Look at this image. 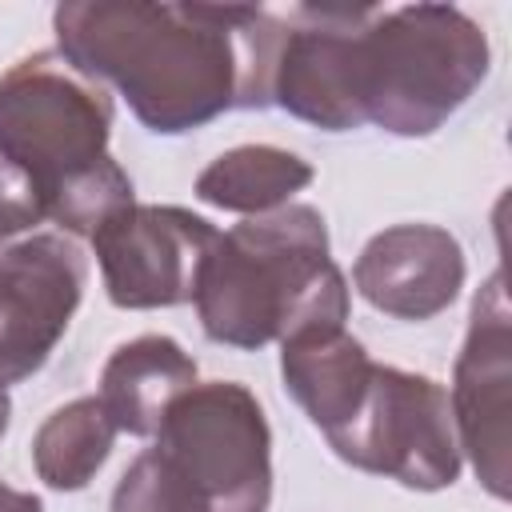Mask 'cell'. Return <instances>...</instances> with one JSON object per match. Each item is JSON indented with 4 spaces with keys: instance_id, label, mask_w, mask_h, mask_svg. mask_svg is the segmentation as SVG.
I'll return each mask as SVG.
<instances>
[{
    "instance_id": "obj_1",
    "label": "cell",
    "mask_w": 512,
    "mask_h": 512,
    "mask_svg": "<svg viewBox=\"0 0 512 512\" xmlns=\"http://www.w3.org/2000/svg\"><path fill=\"white\" fill-rule=\"evenodd\" d=\"M60 52L136 120L176 136L232 108H268L284 20L268 8L76 0L56 16Z\"/></svg>"
},
{
    "instance_id": "obj_2",
    "label": "cell",
    "mask_w": 512,
    "mask_h": 512,
    "mask_svg": "<svg viewBox=\"0 0 512 512\" xmlns=\"http://www.w3.org/2000/svg\"><path fill=\"white\" fill-rule=\"evenodd\" d=\"M200 328L216 344L264 348L348 320V284L312 204H284L220 232L196 276Z\"/></svg>"
},
{
    "instance_id": "obj_3",
    "label": "cell",
    "mask_w": 512,
    "mask_h": 512,
    "mask_svg": "<svg viewBox=\"0 0 512 512\" xmlns=\"http://www.w3.org/2000/svg\"><path fill=\"white\" fill-rule=\"evenodd\" d=\"M484 76L488 36L448 4L376 8L360 36L364 124L392 136L436 132Z\"/></svg>"
},
{
    "instance_id": "obj_4",
    "label": "cell",
    "mask_w": 512,
    "mask_h": 512,
    "mask_svg": "<svg viewBox=\"0 0 512 512\" xmlns=\"http://www.w3.org/2000/svg\"><path fill=\"white\" fill-rule=\"evenodd\" d=\"M112 96L64 52H32L0 76V156L24 168L44 200L108 156Z\"/></svg>"
},
{
    "instance_id": "obj_5",
    "label": "cell",
    "mask_w": 512,
    "mask_h": 512,
    "mask_svg": "<svg viewBox=\"0 0 512 512\" xmlns=\"http://www.w3.org/2000/svg\"><path fill=\"white\" fill-rule=\"evenodd\" d=\"M152 448L180 472L204 512H268L272 432L244 384H192L164 412Z\"/></svg>"
},
{
    "instance_id": "obj_6",
    "label": "cell",
    "mask_w": 512,
    "mask_h": 512,
    "mask_svg": "<svg viewBox=\"0 0 512 512\" xmlns=\"http://www.w3.org/2000/svg\"><path fill=\"white\" fill-rule=\"evenodd\" d=\"M332 452L360 472L400 480L404 488L436 492L460 476V444L448 392L392 364H376L372 380L340 432L328 436Z\"/></svg>"
},
{
    "instance_id": "obj_7",
    "label": "cell",
    "mask_w": 512,
    "mask_h": 512,
    "mask_svg": "<svg viewBox=\"0 0 512 512\" xmlns=\"http://www.w3.org/2000/svg\"><path fill=\"white\" fill-rule=\"evenodd\" d=\"M372 12L376 8L352 4H296L280 12L284 36L272 76V104L328 132L364 128L360 36Z\"/></svg>"
},
{
    "instance_id": "obj_8",
    "label": "cell",
    "mask_w": 512,
    "mask_h": 512,
    "mask_svg": "<svg viewBox=\"0 0 512 512\" xmlns=\"http://www.w3.org/2000/svg\"><path fill=\"white\" fill-rule=\"evenodd\" d=\"M216 228L176 204H128L92 232L108 300L116 308H168L196 296Z\"/></svg>"
},
{
    "instance_id": "obj_9",
    "label": "cell",
    "mask_w": 512,
    "mask_h": 512,
    "mask_svg": "<svg viewBox=\"0 0 512 512\" xmlns=\"http://www.w3.org/2000/svg\"><path fill=\"white\" fill-rule=\"evenodd\" d=\"M84 256L64 236H28L0 252V384L44 368L84 296Z\"/></svg>"
},
{
    "instance_id": "obj_10",
    "label": "cell",
    "mask_w": 512,
    "mask_h": 512,
    "mask_svg": "<svg viewBox=\"0 0 512 512\" xmlns=\"http://www.w3.org/2000/svg\"><path fill=\"white\" fill-rule=\"evenodd\" d=\"M452 424L460 448L472 456L480 484L504 500L508 496V408H512V332L504 276L492 272L472 304L468 340L456 360L452 380Z\"/></svg>"
},
{
    "instance_id": "obj_11",
    "label": "cell",
    "mask_w": 512,
    "mask_h": 512,
    "mask_svg": "<svg viewBox=\"0 0 512 512\" xmlns=\"http://www.w3.org/2000/svg\"><path fill=\"white\" fill-rule=\"evenodd\" d=\"M352 280L376 312L396 320H432L464 284V248L448 228L396 224L364 244Z\"/></svg>"
},
{
    "instance_id": "obj_12",
    "label": "cell",
    "mask_w": 512,
    "mask_h": 512,
    "mask_svg": "<svg viewBox=\"0 0 512 512\" xmlns=\"http://www.w3.org/2000/svg\"><path fill=\"white\" fill-rule=\"evenodd\" d=\"M376 360L364 352L356 336L340 328H308L280 344V376L292 400L308 412V420L324 432H340L356 412Z\"/></svg>"
},
{
    "instance_id": "obj_13",
    "label": "cell",
    "mask_w": 512,
    "mask_h": 512,
    "mask_svg": "<svg viewBox=\"0 0 512 512\" xmlns=\"http://www.w3.org/2000/svg\"><path fill=\"white\" fill-rule=\"evenodd\" d=\"M196 384V360L172 336H136L120 344L100 372V404L132 436H156L164 412Z\"/></svg>"
},
{
    "instance_id": "obj_14",
    "label": "cell",
    "mask_w": 512,
    "mask_h": 512,
    "mask_svg": "<svg viewBox=\"0 0 512 512\" xmlns=\"http://www.w3.org/2000/svg\"><path fill=\"white\" fill-rule=\"evenodd\" d=\"M312 184V164L276 144H240L220 152L200 176L196 196L224 212L264 216L292 200V192Z\"/></svg>"
},
{
    "instance_id": "obj_15",
    "label": "cell",
    "mask_w": 512,
    "mask_h": 512,
    "mask_svg": "<svg viewBox=\"0 0 512 512\" xmlns=\"http://www.w3.org/2000/svg\"><path fill=\"white\" fill-rule=\"evenodd\" d=\"M116 432L120 428L112 424L100 396H80V400L56 408L32 436L36 476L56 492L84 488L108 460Z\"/></svg>"
},
{
    "instance_id": "obj_16",
    "label": "cell",
    "mask_w": 512,
    "mask_h": 512,
    "mask_svg": "<svg viewBox=\"0 0 512 512\" xmlns=\"http://www.w3.org/2000/svg\"><path fill=\"white\" fill-rule=\"evenodd\" d=\"M128 204H136L132 180L112 156H104L92 168H84L72 180H64L48 196V220H56L72 236H88L92 240V232L100 224H108L116 212H124Z\"/></svg>"
},
{
    "instance_id": "obj_17",
    "label": "cell",
    "mask_w": 512,
    "mask_h": 512,
    "mask_svg": "<svg viewBox=\"0 0 512 512\" xmlns=\"http://www.w3.org/2000/svg\"><path fill=\"white\" fill-rule=\"evenodd\" d=\"M112 512H204V504L156 448H144L120 476Z\"/></svg>"
},
{
    "instance_id": "obj_18",
    "label": "cell",
    "mask_w": 512,
    "mask_h": 512,
    "mask_svg": "<svg viewBox=\"0 0 512 512\" xmlns=\"http://www.w3.org/2000/svg\"><path fill=\"white\" fill-rule=\"evenodd\" d=\"M44 216H48V200H44L40 184L24 168H16L12 160L0 156V248L8 236L28 232Z\"/></svg>"
},
{
    "instance_id": "obj_19",
    "label": "cell",
    "mask_w": 512,
    "mask_h": 512,
    "mask_svg": "<svg viewBox=\"0 0 512 512\" xmlns=\"http://www.w3.org/2000/svg\"><path fill=\"white\" fill-rule=\"evenodd\" d=\"M0 512H44V504H40V496L20 492V488H8L0 480Z\"/></svg>"
},
{
    "instance_id": "obj_20",
    "label": "cell",
    "mask_w": 512,
    "mask_h": 512,
    "mask_svg": "<svg viewBox=\"0 0 512 512\" xmlns=\"http://www.w3.org/2000/svg\"><path fill=\"white\" fill-rule=\"evenodd\" d=\"M8 416H12V400H8V392H4V384H0V436H4V428H8Z\"/></svg>"
}]
</instances>
